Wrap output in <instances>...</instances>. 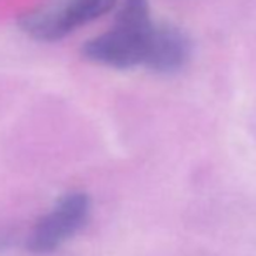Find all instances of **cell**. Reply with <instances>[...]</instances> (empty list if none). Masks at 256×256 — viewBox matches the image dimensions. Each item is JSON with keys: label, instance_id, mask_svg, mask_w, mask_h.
<instances>
[{"label": "cell", "instance_id": "6da1fadb", "mask_svg": "<svg viewBox=\"0 0 256 256\" xmlns=\"http://www.w3.org/2000/svg\"><path fill=\"white\" fill-rule=\"evenodd\" d=\"M157 30L150 20L148 0H124L114 26L86 42L82 54L92 63L112 68L146 66Z\"/></svg>", "mask_w": 256, "mask_h": 256}, {"label": "cell", "instance_id": "7a4b0ae2", "mask_svg": "<svg viewBox=\"0 0 256 256\" xmlns=\"http://www.w3.org/2000/svg\"><path fill=\"white\" fill-rule=\"evenodd\" d=\"M117 0H48L21 18L20 24L30 37L56 42L110 12Z\"/></svg>", "mask_w": 256, "mask_h": 256}, {"label": "cell", "instance_id": "3957f363", "mask_svg": "<svg viewBox=\"0 0 256 256\" xmlns=\"http://www.w3.org/2000/svg\"><path fill=\"white\" fill-rule=\"evenodd\" d=\"M91 212V200L86 194L75 192L60 199L54 209L35 225L28 240V250L37 254L56 251L77 230L86 225Z\"/></svg>", "mask_w": 256, "mask_h": 256}, {"label": "cell", "instance_id": "277c9868", "mask_svg": "<svg viewBox=\"0 0 256 256\" xmlns=\"http://www.w3.org/2000/svg\"><path fill=\"white\" fill-rule=\"evenodd\" d=\"M188 56V42L176 28L158 26L146 66L154 72H176Z\"/></svg>", "mask_w": 256, "mask_h": 256}]
</instances>
